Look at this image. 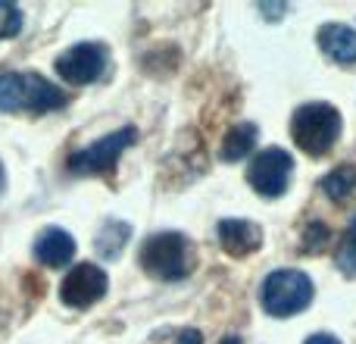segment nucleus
<instances>
[{
	"label": "nucleus",
	"instance_id": "obj_4",
	"mask_svg": "<svg viewBox=\"0 0 356 344\" xmlns=\"http://www.w3.org/2000/svg\"><path fill=\"white\" fill-rule=\"evenodd\" d=\"M313 279L300 269H275L263 279L259 304L269 316H294L313 304Z\"/></svg>",
	"mask_w": 356,
	"mask_h": 344
},
{
	"label": "nucleus",
	"instance_id": "obj_12",
	"mask_svg": "<svg viewBox=\"0 0 356 344\" xmlns=\"http://www.w3.org/2000/svg\"><path fill=\"white\" fill-rule=\"evenodd\" d=\"M253 144H257V125L253 123L234 125V129H228L225 141H222V160H228V163L244 160L253 150Z\"/></svg>",
	"mask_w": 356,
	"mask_h": 344
},
{
	"label": "nucleus",
	"instance_id": "obj_10",
	"mask_svg": "<svg viewBox=\"0 0 356 344\" xmlns=\"http://www.w3.org/2000/svg\"><path fill=\"white\" fill-rule=\"evenodd\" d=\"M35 257L41 260L44 266H54V269L56 266H66L69 260L75 257V238L66 228H56V226L44 228L35 241Z\"/></svg>",
	"mask_w": 356,
	"mask_h": 344
},
{
	"label": "nucleus",
	"instance_id": "obj_8",
	"mask_svg": "<svg viewBox=\"0 0 356 344\" xmlns=\"http://www.w3.org/2000/svg\"><path fill=\"white\" fill-rule=\"evenodd\" d=\"M106 285H110V279H106V272L100 269L97 263H79L69 269L66 279H63L60 301L72 310L91 307V304H97L100 297L106 295Z\"/></svg>",
	"mask_w": 356,
	"mask_h": 344
},
{
	"label": "nucleus",
	"instance_id": "obj_2",
	"mask_svg": "<svg viewBox=\"0 0 356 344\" xmlns=\"http://www.w3.org/2000/svg\"><path fill=\"white\" fill-rule=\"evenodd\" d=\"M141 266L154 279L178 282L194 269V244L181 232H156L141 244Z\"/></svg>",
	"mask_w": 356,
	"mask_h": 344
},
{
	"label": "nucleus",
	"instance_id": "obj_14",
	"mask_svg": "<svg viewBox=\"0 0 356 344\" xmlns=\"http://www.w3.org/2000/svg\"><path fill=\"white\" fill-rule=\"evenodd\" d=\"M322 191H325L332 201H347L356 191V166H338L322 178Z\"/></svg>",
	"mask_w": 356,
	"mask_h": 344
},
{
	"label": "nucleus",
	"instance_id": "obj_19",
	"mask_svg": "<svg viewBox=\"0 0 356 344\" xmlns=\"http://www.w3.org/2000/svg\"><path fill=\"white\" fill-rule=\"evenodd\" d=\"M307 344H341L334 335H328V332H319V335H309Z\"/></svg>",
	"mask_w": 356,
	"mask_h": 344
},
{
	"label": "nucleus",
	"instance_id": "obj_3",
	"mask_svg": "<svg viewBox=\"0 0 356 344\" xmlns=\"http://www.w3.org/2000/svg\"><path fill=\"white\" fill-rule=\"evenodd\" d=\"M341 135V113L332 104H303L291 116V138L309 157H322Z\"/></svg>",
	"mask_w": 356,
	"mask_h": 344
},
{
	"label": "nucleus",
	"instance_id": "obj_7",
	"mask_svg": "<svg viewBox=\"0 0 356 344\" xmlns=\"http://www.w3.org/2000/svg\"><path fill=\"white\" fill-rule=\"evenodd\" d=\"M104 69H106V47L94 41L72 44L69 50H63L56 56V72L69 85H91V81H97L104 75Z\"/></svg>",
	"mask_w": 356,
	"mask_h": 344
},
{
	"label": "nucleus",
	"instance_id": "obj_1",
	"mask_svg": "<svg viewBox=\"0 0 356 344\" xmlns=\"http://www.w3.org/2000/svg\"><path fill=\"white\" fill-rule=\"evenodd\" d=\"M66 107V94L38 72H0V113H50Z\"/></svg>",
	"mask_w": 356,
	"mask_h": 344
},
{
	"label": "nucleus",
	"instance_id": "obj_21",
	"mask_svg": "<svg viewBox=\"0 0 356 344\" xmlns=\"http://www.w3.org/2000/svg\"><path fill=\"white\" fill-rule=\"evenodd\" d=\"M0 191H3V166H0Z\"/></svg>",
	"mask_w": 356,
	"mask_h": 344
},
{
	"label": "nucleus",
	"instance_id": "obj_9",
	"mask_svg": "<svg viewBox=\"0 0 356 344\" xmlns=\"http://www.w3.org/2000/svg\"><path fill=\"white\" fill-rule=\"evenodd\" d=\"M219 244L232 257H247V253L263 247V228L250 219H222L219 222Z\"/></svg>",
	"mask_w": 356,
	"mask_h": 344
},
{
	"label": "nucleus",
	"instance_id": "obj_6",
	"mask_svg": "<svg viewBox=\"0 0 356 344\" xmlns=\"http://www.w3.org/2000/svg\"><path fill=\"white\" fill-rule=\"evenodd\" d=\"M291 175H294V157L282 148H266L253 157L250 169H247V182L257 194L263 197H282L291 188Z\"/></svg>",
	"mask_w": 356,
	"mask_h": 344
},
{
	"label": "nucleus",
	"instance_id": "obj_11",
	"mask_svg": "<svg viewBox=\"0 0 356 344\" xmlns=\"http://www.w3.org/2000/svg\"><path fill=\"white\" fill-rule=\"evenodd\" d=\"M319 47L325 56H332L341 66H353L356 63V31L350 25L328 22L319 29Z\"/></svg>",
	"mask_w": 356,
	"mask_h": 344
},
{
	"label": "nucleus",
	"instance_id": "obj_15",
	"mask_svg": "<svg viewBox=\"0 0 356 344\" xmlns=\"http://www.w3.org/2000/svg\"><path fill=\"white\" fill-rule=\"evenodd\" d=\"M334 263H338V269L344 272V276H356V219L347 226L344 238H341V247H338V257H334Z\"/></svg>",
	"mask_w": 356,
	"mask_h": 344
},
{
	"label": "nucleus",
	"instance_id": "obj_20",
	"mask_svg": "<svg viewBox=\"0 0 356 344\" xmlns=\"http://www.w3.org/2000/svg\"><path fill=\"white\" fill-rule=\"evenodd\" d=\"M219 344H244V341H241V338H238V335H228V338H222Z\"/></svg>",
	"mask_w": 356,
	"mask_h": 344
},
{
	"label": "nucleus",
	"instance_id": "obj_17",
	"mask_svg": "<svg viewBox=\"0 0 356 344\" xmlns=\"http://www.w3.org/2000/svg\"><path fill=\"white\" fill-rule=\"evenodd\" d=\"M328 244V226L325 222H309L307 232H303V251L319 253Z\"/></svg>",
	"mask_w": 356,
	"mask_h": 344
},
{
	"label": "nucleus",
	"instance_id": "obj_5",
	"mask_svg": "<svg viewBox=\"0 0 356 344\" xmlns=\"http://www.w3.org/2000/svg\"><path fill=\"white\" fill-rule=\"evenodd\" d=\"M135 138H138V132L131 129V125H125V129H119V132H110V135H104L100 141H94L91 148L75 150L66 166L72 175H100V172H110L116 166L119 157H122V150L135 144Z\"/></svg>",
	"mask_w": 356,
	"mask_h": 344
},
{
	"label": "nucleus",
	"instance_id": "obj_18",
	"mask_svg": "<svg viewBox=\"0 0 356 344\" xmlns=\"http://www.w3.org/2000/svg\"><path fill=\"white\" fill-rule=\"evenodd\" d=\"M175 344H203V338H200L197 329H184V332L175 338Z\"/></svg>",
	"mask_w": 356,
	"mask_h": 344
},
{
	"label": "nucleus",
	"instance_id": "obj_13",
	"mask_svg": "<svg viewBox=\"0 0 356 344\" xmlns=\"http://www.w3.org/2000/svg\"><path fill=\"white\" fill-rule=\"evenodd\" d=\"M129 235H131L129 222H122V219H106L104 226H100L94 247H97L100 257H119V253H122V247L129 244Z\"/></svg>",
	"mask_w": 356,
	"mask_h": 344
},
{
	"label": "nucleus",
	"instance_id": "obj_16",
	"mask_svg": "<svg viewBox=\"0 0 356 344\" xmlns=\"http://www.w3.org/2000/svg\"><path fill=\"white\" fill-rule=\"evenodd\" d=\"M22 29V10L10 0H0V41L3 38H16Z\"/></svg>",
	"mask_w": 356,
	"mask_h": 344
}]
</instances>
